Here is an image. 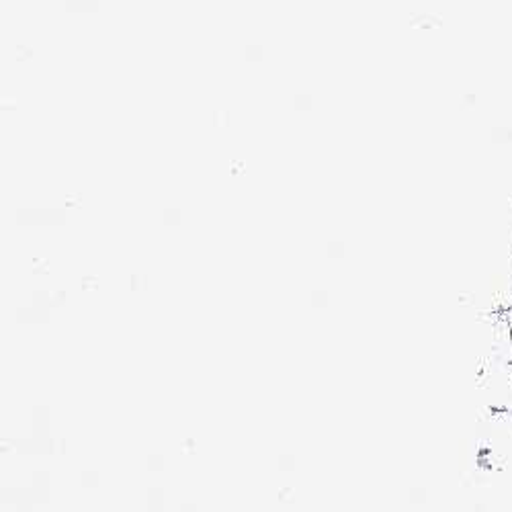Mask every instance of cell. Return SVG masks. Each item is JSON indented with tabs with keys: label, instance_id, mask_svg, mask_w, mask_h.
<instances>
[{
	"label": "cell",
	"instance_id": "1",
	"mask_svg": "<svg viewBox=\"0 0 512 512\" xmlns=\"http://www.w3.org/2000/svg\"><path fill=\"white\" fill-rule=\"evenodd\" d=\"M508 240H510V254H512V207H510V218H508Z\"/></svg>",
	"mask_w": 512,
	"mask_h": 512
},
{
	"label": "cell",
	"instance_id": "2",
	"mask_svg": "<svg viewBox=\"0 0 512 512\" xmlns=\"http://www.w3.org/2000/svg\"><path fill=\"white\" fill-rule=\"evenodd\" d=\"M504 316H506V322H508V328H510V338H512V308L506 310Z\"/></svg>",
	"mask_w": 512,
	"mask_h": 512
}]
</instances>
